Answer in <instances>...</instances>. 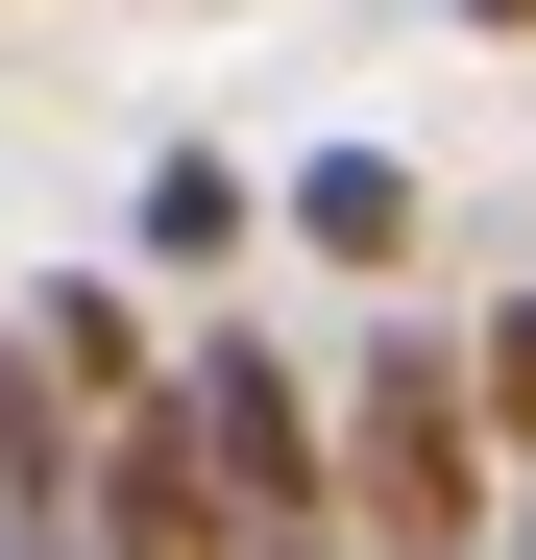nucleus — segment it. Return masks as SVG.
<instances>
[{
	"instance_id": "1",
	"label": "nucleus",
	"mask_w": 536,
	"mask_h": 560,
	"mask_svg": "<svg viewBox=\"0 0 536 560\" xmlns=\"http://www.w3.org/2000/svg\"><path fill=\"white\" fill-rule=\"evenodd\" d=\"M317 463H341V560H488V512H512V463L464 415V341H415V317H366L317 365Z\"/></svg>"
},
{
	"instance_id": "2",
	"label": "nucleus",
	"mask_w": 536,
	"mask_h": 560,
	"mask_svg": "<svg viewBox=\"0 0 536 560\" xmlns=\"http://www.w3.org/2000/svg\"><path fill=\"white\" fill-rule=\"evenodd\" d=\"M171 415H196V463H220L244 560H317V536H341V463H317V365L268 341V317H196V341H171Z\"/></svg>"
},
{
	"instance_id": "3",
	"label": "nucleus",
	"mask_w": 536,
	"mask_h": 560,
	"mask_svg": "<svg viewBox=\"0 0 536 560\" xmlns=\"http://www.w3.org/2000/svg\"><path fill=\"white\" fill-rule=\"evenodd\" d=\"M0 341H25V365H49L73 415H123V390H171V317H147V268H49V293L0 317Z\"/></svg>"
},
{
	"instance_id": "4",
	"label": "nucleus",
	"mask_w": 536,
	"mask_h": 560,
	"mask_svg": "<svg viewBox=\"0 0 536 560\" xmlns=\"http://www.w3.org/2000/svg\"><path fill=\"white\" fill-rule=\"evenodd\" d=\"M268 220H293L341 293H415V220H439V196H415V147H293V196H268Z\"/></svg>"
},
{
	"instance_id": "5",
	"label": "nucleus",
	"mask_w": 536,
	"mask_h": 560,
	"mask_svg": "<svg viewBox=\"0 0 536 560\" xmlns=\"http://www.w3.org/2000/svg\"><path fill=\"white\" fill-rule=\"evenodd\" d=\"M244 244H268V171L244 147H147V196H123V268H147V293H220Z\"/></svg>"
},
{
	"instance_id": "6",
	"label": "nucleus",
	"mask_w": 536,
	"mask_h": 560,
	"mask_svg": "<svg viewBox=\"0 0 536 560\" xmlns=\"http://www.w3.org/2000/svg\"><path fill=\"white\" fill-rule=\"evenodd\" d=\"M73 439H98V415H73L49 365L0 341V536H49V512H73Z\"/></svg>"
},
{
	"instance_id": "7",
	"label": "nucleus",
	"mask_w": 536,
	"mask_h": 560,
	"mask_svg": "<svg viewBox=\"0 0 536 560\" xmlns=\"http://www.w3.org/2000/svg\"><path fill=\"white\" fill-rule=\"evenodd\" d=\"M464 415H488V463H536V293L464 317Z\"/></svg>"
},
{
	"instance_id": "8",
	"label": "nucleus",
	"mask_w": 536,
	"mask_h": 560,
	"mask_svg": "<svg viewBox=\"0 0 536 560\" xmlns=\"http://www.w3.org/2000/svg\"><path fill=\"white\" fill-rule=\"evenodd\" d=\"M439 25H488V49H536V0H439Z\"/></svg>"
},
{
	"instance_id": "9",
	"label": "nucleus",
	"mask_w": 536,
	"mask_h": 560,
	"mask_svg": "<svg viewBox=\"0 0 536 560\" xmlns=\"http://www.w3.org/2000/svg\"><path fill=\"white\" fill-rule=\"evenodd\" d=\"M317 560H341V536H317Z\"/></svg>"
}]
</instances>
